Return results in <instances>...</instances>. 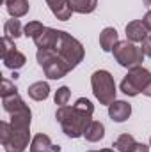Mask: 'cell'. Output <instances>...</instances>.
<instances>
[{"instance_id":"obj_7","label":"cell","mask_w":151,"mask_h":152,"mask_svg":"<svg viewBox=\"0 0 151 152\" xmlns=\"http://www.w3.org/2000/svg\"><path fill=\"white\" fill-rule=\"evenodd\" d=\"M2 62L7 69H13V71L21 69L27 62L25 55L20 50H16L14 41L7 36H4V39H2Z\"/></svg>"},{"instance_id":"obj_20","label":"cell","mask_w":151,"mask_h":152,"mask_svg":"<svg viewBox=\"0 0 151 152\" xmlns=\"http://www.w3.org/2000/svg\"><path fill=\"white\" fill-rule=\"evenodd\" d=\"M71 4V9L73 12H78V14H89L96 9L98 5V0H70Z\"/></svg>"},{"instance_id":"obj_23","label":"cell","mask_w":151,"mask_h":152,"mask_svg":"<svg viewBox=\"0 0 151 152\" xmlns=\"http://www.w3.org/2000/svg\"><path fill=\"white\" fill-rule=\"evenodd\" d=\"M70 97H71V90H70L68 87H61V88H57L53 99H55V104H59V106H66L68 101H70Z\"/></svg>"},{"instance_id":"obj_5","label":"cell","mask_w":151,"mask_h":152,"mask_svg":"<svg viewBox=\"0 0 151 152\" xmlns=\"http://www.w3.org/2000/svg\"><path fill=\"white\" fill-rule=\"evenodd\" d=\"M112 55H114V58H115V62L119 66L126 67V69H132V67L141 66L142 60H144V57H146L144 51H142V48L137 46L135 42L128 41V39L126 41H119L114 46Z\"/></svg>"},{"instance_id":"obj_15","label":"cell","mask_w":151,"mask_h":152,"mask_svg":"<svg viewBox=\"0 0 151 152\" xmlns=\"http://www.w3.org/2000/svg\"><path fill=\"white\" fill-rule=\"evenodd\" d=\"M5 9L7 12L11 14V18H21L29 12L30 5H29V0H5Z\"/></svg>"},{"instance_id":"obj_2","label":"cell","mask_w":151,"mask_h":152,"mask_svg":"<svg viewBox=\"0 0 151 152\" xmlns=\"http://www.w3.org/2000/svg\"><path fill=\"white\" fill-rule=\"evenodd\" d=\"M53 50L59 53V57L66 62V66L71 71L84 60V46H82V42L78 39H75L71 34L64 32V30L59 32V41H57V46Z\"/></svg>"},{"instance_id":"obj_16","label":"cell","mask_w":151,"mask_h":152,"mask_svg":"<svg viewBox=\"0 0 151 152\" xmlns=\"http://www.w3.org/2000/svg\"><path fill=\"white\" fill-rule=\"evenodd\" d=\"M103 136H105V126L101 122H98V120H93L87 126L85 133H84V138L87 142H91V143H96V142L103 140Z\"/></svg>"},{"instance_id":"obj_30","label":"cell","mask_w":151,"mask_h":152,"mask_svg":"<svg viewBox=\"0 0 151 152\" xmlns=\"http://www.w3.org/2000/svg\"><path fill=\"white\" fill-rule=\"evenodd\" d=\"M89 152H115L114 149H101V151H89Z\"/></svg>"},{"instance_id":"obj_22","label":"cell","mask_w":151,"mask_h":152,"mask_svg":"<svg viewBox=\"0 0 151 152\" xmlns=\"http://www.w3.org/2000/svg\"><path fill=\"white\" fill-rule=\"evenodd\" d=\"M43 30H44V25H43L41 21H29V23L23 27V36L34 39L36 36H39Z\"/></svg>"},{"instance_id":"obj_21","label":"cell","mask_w":151,"mask_h":152,"mask_svg":"<svg viewBox=\"0 0 151 152\" xmlns=\"http://www.w3.org/2000/svg\"><path fill=\"white\" fill-rule=\"evenodd\" d=\"M4 36L11 37L13 41H14V39H18L20 36H23V28H21L20 20H16V18L7 20V21H5V25H4Z\"/></svg>"},{"instance_id":"obj_6","label":"cell","mask_w":151,"mask_h":152,"mask_svg":"<svg viewBox=\"0 0 151 152\" xmlns=\"http://www.w3.org/2000/svg\"><path fill=\"white\" fill-rule=\"evenodd\" d=\"M150 81H151V73L148 69H144L142 66H137V67L128 69V75L123 78L119 87H121L123 94H126L130 97H135V96L144 92V88L148 87Z\"/></svg>"},{"instance_id":"obj_8","label":"cell","mask_w":151,"mask_h":152,"mask_svg":"<svg viewBox=\"0 0 151 152\" xmlns=\"http://www.w3.org/2000/svg\"><path fill=\"white\" fill-rule=\"evenodd\" d=\"M30 142V129H14L11 126V136L4 145L5 152H25Z\"/></svg>"},{"instance_id":"obj_19","label":"cell","mask_w":151,"mask_h":152,"mask_svg":"<svg viewBox=\"0 0 151 152\" xmlns=\"http://www.w3.org/2000/svg\"><path fill=\"white\" fill-rule=\"evenodd\" d=\"M135 145H137L135 138H133L132 134H128V133H123V134H119V136H117V140L114 142V147H115V151H119V152H132Z\"/></svg>"},{"instance_id":"obj_28","label":"cell","mask_w":151,"mask_h":152,"mask_svg":"<svg viewBox=\"0 0 151 152\" xmlns=\"http://www.w3.org/2000/svg\"><path fill=\"white\" fill-rule=\"evenodd\" d=\"M142 21H144L146 28L151 32V11H148V12H146V16H144V20H142Z\"/></svg>"},{"instance_id":"obj_17","label":"cell","mask_w":151,"mask_h":152,"mask_svg":"<svg viewBox=\"0 0 151 152\" xmlns=\"http://www.w3.org/2000/svg\"><path fill=\"white\" fill-rule=\"evenodd\" d=\"M29 97L34 101H44L50 96V85L46 81H36L29 87Z\"/></svg>"},{"instance_id":"obj_33","label":"cell","mask_w":151,"mask_h":152,"mask_svg":"<svg viewBox=\"0 0 151 152\" xmlns=\"http://www.w3.org/2000/svg\"><path fill=\"white\" fill-rule=\"evenodd\" d=\"M4 2H5V0H4Z\"/></svg>"},{"instance_id":"obj_29","label":"cell","mask_w":151,"mask_h":152,"mask_svg":"<svg viewBox=\"0 0 151 152\" xmlns=\"http://www.w3.org/2000/svg\"><path fill=\"white\" fill-rule=\"evenodd\" d=\"M142 94H144V96H148V97H151V81L148 83V87L144 88V92H142Z\"/></svg>"},{"instance_id":"obj_10","label":"cell","mask_w":151,"mask_h":152,"mask_svg":"<svg viewBox=\"0 0 151 152\" xmlns=\"http://www.w3.org/2000/svg\"><path fill=\"white\" fill-rule=\"evenodd\" d=\"M126 32V39L132 41V42H144V39L150 36V30L146 28L144 21L142 20H133L126 25L124 28Z\"/></svg>"},{"instance_id":"obj_14","label":"cell","mask_w":151,"mask_h":152,"mask_svg":"<svg viewBox=\"0 0 151 152\" xmlns=\"http://www.w3.org/2000/svg\"><path fill=\"white\" fill-rule=\"evenodd\" d=\"M119 42V37H117V30L114 27H105L100 34V46L103 51H112L114 46Z\"/></svg>"},{"instance_id":"obj_13","label":"cell","mask_w":151,"mask_h":152,"mask_svg":"<svg viewBox=\"0 0 151 152\" xmlns=\"http://www.w3.org/2000/svg\"><path fill=\"white\" fill-rule=\"evenodd\" d=\"M30 152H61V147L53 145L48 134L39 133L30 142Z\"/></svg>"},{"instance_id":"obj_31","label":"cell","mask_w":151,"mask_h":152,"mask_svg":"<svg viewBox=\"0 0 151 152\" xmlns=\"http://www.w3.org/2000/svg\"><path fill=\"white\" fill-rule=\"evenodd\" d=\"M144 4H146L148 7H151V0H144Z\"/></svg>"},{"instance_id":"obj_12","label":"cell","mask_w":151,"mask_h":152,"mask_svg":"<svg viewBox=\"0 0 151 152\" xmlns=\"http://www.w3.org/2000/svg\"><path fill=\"white\" fill-rule=\"evenodd\" d=\"M132 115V106L126 101H114L109 104V117L114 122H124Z\"/></svg>"},{"instance_id":"obj_24","label":"cell","mask_w":151,"mask_h":152,"mask_svg":"<svg viewBox=\"0 0 151 152\" xmlns=\"http://www.w3.org/2000/svg\"><path fill=\"white\" fill-rule=\"evenodd\" d=\"M14 92H18V88L14 87V83L9 81L7 78H4V80H2V90H0V96L4 97V96H11V94H14Z\"/></svg>"},{"instance_id":"obj_25","label":"cell","mask_w":151,"mask_h":152,"mask_svg":"<svg viewBox=\"0 0 151 152\" xmlns=\"http://www.w3.org/2000/svg\"><path fill=\"white\" fill-rule=\"evenodd\" d=\"M9 136H11V122L4 120V122H0V142H2V145L7 143Z\"/></svg>"},{"instance_id":"obj_11","label":"cell","mask_w":151,"mask_h":152,"mask_svg":"<svg viewBox=\"0 0 151 152\" xmlns=\"http://www.w3.org/2000/svg\"><path fill=\"white\" fill-rule=\"evenodd\" d=\"M46 4H48L52 14L61 21H68L71 18V14H73L70 0H46Z\"/></svg>"},{"instance_id":"obj_9","label":"cell","mask_w":151,"mask_h":152,"mask_svg":"<svg viewBox=\"0 0 151 152\" xmlns=\"http://www.w3.org/2000/svg\"><path fill=\"white\" fill-rule=\"evenodd\" d=\"M59 32L57 28H52V27H44V30L32 39L34 44L38 46V50H53L57 46V41H59Z\"/></svg>"},{"instance_id":"obj_27","label":"cell","mask_w":151,"mask_h":152,"mask_svg":"<svg viewBox=\"0 0 151 152\" xmlns=\"http://www.w3.org/2000/svg\"><path fill=\"white\" fill-rule=\"evenodd\" d=\"M132 152H150V147L144 145V143H139V142H137V145L133 147V151Z\"/></svg>"},{"instance_id":"obj_1","label":"cell","mask_w":151,"mask_h":152,"mask_svg":"<svg viewBox=\"0 0 151 152\" xmlns=\"http://www.w3.org/2000/svg\"><path fill=\"white\" fill-rule=\"evenodd\" d=\"M93 113H94V106L89 99L80 97L76 99L73 106H59V110L55 112V118L61 124L62 131L66 136L70 138H80L84 136L87 126L93 122Z\"/></svg>"},{"instance_id":"obj_4","label":"cell","mask_w":151,"mask_h":152,"mask_svg":"<svg viewBox=\"0 0 151 152\" xmlns=\"http://www.w3.org/2000/svg\"><path fill=\"white\" fill-rule=\"evenodd\" d=\"M36 58L38 64L43 67L44 75L48 76V80H61L71 71L55 50H38Z\"/></svg>"},{"instance_id":"obj_18","label":"cell","mask_w":151,"mask_h":152,"mask_svg":"<svg viewBox=\"0 0 151 152\" xmlns=\"http://www.w3.org/2000/svg\"><path fill=\"white\" fill-rule=\"evenodd\" d=\"M2 104H4V110L9 115L14 113V112H18V110H21L23 106H27L25 101L20 97L18 92H14V94H11V96H4V97H2Z\"/></svg>"},{"instance_id":"obj_3","label":"cell","mask_w":151,"mask_h":152,"mask_svg":"<svg viewBox=\"0 0 151 152\" xmlns=\"http://www.w3.org/2000/svg\"><path fill=\"white\" fill-rule=\"evenodd\" d=\"M91 87H93V94L100 101V104L109 106L110 103L115 101V92H117L115 81H114V76L109 71H105V69L94 71L91 76Z\"/></svg>"},{"instance_id":"obj_32","label":"cell","mask_w":151,"mask_h":152,"mask_svg":"<svg viewBox=\"0 0 151 152\" xmlns=\"http://www.w3.org/2000/svg\"><path fill=\"white\" fill-rule=\"evenodd\" d=\"M150 147H151V138H150Z\"/></svg>"},{"instance_id":"obj_26","label":"cell","mask_w":151,"mask_h":152,"mask_svg":"<svg viewBox=\"0 0 151 152\" xmlns=\"http://www.w3.org/2000/svg\"><path fill=\"white\" fill-rule=\"evenodd\" d=\"M141 48H142L144 55L151 58V32H150V36H148V37L144 39V42H142V46H141Z\"/></svg>"}]
</instances>
